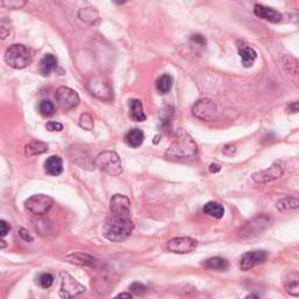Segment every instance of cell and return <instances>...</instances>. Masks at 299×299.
Returning <instances> with one entry per match:
<instances>
[{"instance_id": "obj_17", "label": "cell", "mask_w": 299, "mask_h": 299, "mask_svg": "<svg viewBox=\"0 0 299 299\" xmlns=\"http://www.w3.org/2000/svg\"><path fill=\"white\" fill-rule=\"evenodd\" d=\"M58 66V60L54 55L46 54L39 63V72L42 76H49Z\"/></svg>"}, {"instance_id": "obj_25", "label": "cell", "mask_w": 299, "mask_h": 299, "mask_svg": "<svg viewBox=\"0 0 299 299\" xmlns=\"http://www.w3.org/2000/svg\"><path fill=\"white\" fill-rule=\"evenodd\" d=\"M25 150H26V155L29 157L40 156L42 155V153L48 151V145L46 143H42V141L35 140V141H32V143H29L27 146L25 147Z\"/></svg>"}, {"instance_id": "obj_27", "label": "cell", "mask_w": 299, "mask_h": 299, "mask_svg": "<svg viewBox=\"0 0 299 299\" xmlns=\"http://www.w3.org/2000/svg\"><path fill=\"white\" fill-rule=\"evenodd\" d=\"M299 206V201L297 197H285V199L279 200L277 204H276V207L279 212H287L292 211V209H297Z\"/></svg>"}, {"instance_id": "obj_29", "label": "cell", "mask_w": 299, "mask_h": 299, "mask_svg": "<svg viewBox=\"0 0 299 299\" xmlns=\"http://www.w3.org/2000/svg\"><path fill=\"white\" fill-rule=\"evenodd\" d=\"M39 111L40 114L44 116V117H49V116L54 115L55 111V107L54 104L51 102V101H41L39 104Z\"/></svg>"}, {"instance_id": "obj_44", "label": "cell", "mask_w": 299, "mask_h": 299, "mask_svg": "<svg viewBox=\"0 0 299 299\" xmlns=\"http://www.w3.org/2000/svg\"><path fill=\"white\" fill-rule=\"evenodd\" d=\"M4 248H6V242L0 240V249H4Z\"/></svg>"}, {"instance_id": "obj_37", "label": "cell", "mask_w": 299, "mask_h": 299, "mask_svg": "<svg viewBox=\"0 0 299 299\" xmlns=\"http://www.w3.org/2000/svg\"><path fill=\"white\" fill-rule=\"evenodd\" d=\"M19 235H20V237L26 242H32L33 241V237L31 236V235H29V233L25 229V228H21L20 231H19Z\"/></svg>"}, {"instance_id": "obj_13", "label": "cell", "mask_w": 299, "mask_h": 299, "mask_svg": "<svg viewBox=\"0 0 299 299\" xmlns=\"http://www.w3.org/2000/svg\"><path fill=\"white\" fill-rule=\"evenodd\" d=\"M197 246V241L192 237L182 236L174 237L167 242V248L171 253L174 254H188L195 250Z\"/></svg>"}, {"instance_id": "obj_34", "label": "cell", "mask_w": 299, "mask_h": 299, "mask_svg": "<svg viewBox=\"0 0 299 299\" xmlns=\"http://www.w3.org/2000/svg\"><path fill=\"white\" fill-rule=\"evenodd\" d=\"M46 129L49 131V132H60V131H62V129H63V125L59 122L52 121V122L47 123Z\"/></svg>"}, {"instance_id": "obj_30", "label": "cell", "mask_w": 299, "mask_h": 299, "mask_svg": "<svg viewBox=\"0 0 299 299\" xmlns=\"http://www.w3.org/2000/svg\"><path fill=\"white\" fill-rule=\"evenodd\" d=\"M78 123H80V126L82 129L87 131L93 130V118L90 114H88V112H84V114L81 115Z\"/></svg>"}, {"instance_id": "obj_3", "label": "cell", "mask_w": 299, "mask_h": 299, "mask_svg": "<svg viewBox=\"0 0 299 299\" xmlns=\"http://www.w3.org/2000/svg\"><path fill=\"white\" fill-rule=\"evenodd\" d=\"M93 165L101 171L106 172L107 174L117 177L123 172V166L121 158L117 153L114 151L101 152L93 160Z\"/></svg>"}, {"instance_id": "obj_26", "label": "cell", "mask_w": 299, "mask_h": 299, "mask_svg": "<svg viewBox=\"0 0 299 299\" xmlns=\"http://www.w3.org/2000/svg\"><path fill=\"white\" fill-rule=\"evenodd\" d=\"M172 84H173V80H172L171 75L164 74L157 81V90L162 93V95H165V93L171 90Z\"/></svg>"}, {"instance_id": "obj_10", "label": "cell", "mask_w": 299, "mask_h": 299, "mask_svg": "<svg viewBox=\"0 0 299 299\" xmlns=\"http://www.w3.org/2000/svg\"><path fill=\"white\" fill-rule=\"evenodd\" d=\"M88 90L90 91L91 95H93L97 98L101 99H111L112 90L110 84L106 81V78L101 76L91 77L88 81L87 84Z\"/></svg>"}, {"instance_id": "obj_4", "label": "cell", "mask_w": 299, "mask_h": 299, "mask_svg": "<svg viewBox=\"0 0 299 299\" xmlns=\"http://www.w3.org/2000/svg\"><path fill=\"white\" fill-rule=\"evenodd\" d=\"M5 61L11 68L24 69L32 62L28 48L24 44H12L5 53Z\"/></svg>"}, {"instance_id": "obj_21", "label": "cell", "mask_w": 299, "mask_h": 299, "mask_svg": "<svg viewBox=\"0 0 299 299\" xmlns=\"http://www.w3.org/2000/svg\"><path fill=\"white\" fill-rule=\"evenodd\" d=\"M145 134L140 129H131L125 136V141L130 147H138L143 144Z\"/></svg>"}, {"instance_id": "obj_19", "label": "cell", "mask_w": 299, "mask_h": 299, "mask_svg": "<svg viewBox=\"0 0 299 299\" xmlns=\"http://www.w3.org/2000/svg\"><path fill=\"white\" fill-rule=\"evenodd\" d=\"M44 170L51 175H60L63 171L62 159L59 156H52L44 162Z\"/></svg>"}, {"instance_id": "obj_12", "label": "cell", "mask_w": 299, "mask_h": 299, "mask_svg": "<svg viewBox=\"0 0 299 299\" xmlns=\"http://www.w3.org/2000/svg\"><path fill=\"white\" fill-rule=\"evenodd\" d=\"M285 171V166L282 162H276L271 167L267 168V170L256 172L252 175L253 180L255 182H259V184H265V182L274 181L276 179L280 178V175L284 173Z\"/></svg>"}, {"instance_id": "obj_16", "label": "cell", "mask_w": 299, "mask_h": 299, "mask_svg": "<svg viewBox=\"0 0 299 299\" xmlns=\"http://www.w3.org/2000/svg\"><path fill=\"white\" fill-rule=\"evenodd\" d=\"M67 259L72 261L75 264L82 265V267L97 268V265H98V261H97L95 257L85 253H75L72 254V255H69Z\"/></svg>"}, {"instance_id": "obj_24", "label": "cell", "mask_w": 299, "mask_h": 299, "mask_svg": "<svg viewBox=\"0 0 299 299\" xmlns=\"http://www.w3.org/2000/svg\"><path fill=\"white\" fill-rule=\"evenodd\" d=\"M204 212L206 215H209L211 218H214V219H221L224 215L223 206L218 203H214V201H211V203L206 204L204 207Z\"/></svg>"}, {"instance_id": "obj_1", "label": "cell", "mask_w": 299, "mask_h": 299, "mask_svg": "<svg viewBox=\"0 0 299 299\" xmlns=\"http://www.w3.org/2000/svg\"><path fill=\"white\" fill-rule=\"evenodd\" d=\"M197 151V145L193 138L184 130H179L177 139L166 150L165 159L171 162H187L195 159Z\"/></svg>"}, {"instance_id": "obj_32", "label": "cell", "mask_w": 299, "mask_h": 299, "mask_svg": "<svg viewBox=\"0 0 299 299\" xmlns=\"http://www.w3.org/2000/svg\"><path fill=\"white\" fill-rule=\"evenodd\" d=\"M129 290L136 296H143L147 292V287L139 282H134L129 286Z\"/></svg>"}, {"instance_id": "obj_14", "label": "cell", "mask_w": 299, "mask_h": 299, "mask_svg": "<svg viewBox=\"0 0 299 299\" xmlns=\"http://www.w3.org/2000/svg\"><path fill=\"white\" fill-rule=\"evenodd\" d=\"M265 260H267V253L263 252V250H254V252H248L242 256L241 262H240V269L242 271H248L250 269L264 263Z\"/></svg>"}, {"instance_id": "obj_35", "label": "cell", "mask_w": 299, "mask_h": 299, "mask_svg": "<svg viewBox=\"0 0 299 299\" xmlns=\"http://www.w3.org/2000/svg\"><path fill=\"white\" fill-rule=\"evenodd\" d=\"M10 229L11 228L9 226V223L5 222V221H0V237L6 236V235L9 234Z\"/></svg>"}, {"instance_id": "obj_20", "label": "cell", "mask_w": 299, "mask_h": 299, "mask_svg": "<svg viewBox=\"0 0 299 299\" xmlns=\"http://www.w3.org/2000/svg\"><path fill=\"white\" fill-rule=\"evenodd\" d=\"M238 54L241 56L242 65L244 66L245 68L252 67L257 59L256 51L253 49V48L249 46H242L238 48Z\"/></svg>"}, {"instance_id": "obj_2", "label": "cell", "mask_w": 299, "mask_h": 299, "mask_svg": "<svg viewBox=\"0 0 299 299\" xmlns=\"http://www.w3.org/2000/svg\"><path fill=\"white\" fill-rule=\"evenodd\" d=\"M134 229L131 218H115L112 216L103 226V236L111 242L125 241Z\"/></svg>"}, {"instance_id": "obj_15", "label": "cell", "mask_w": 299, "mask_h": 299, "mask_svg": "<svg viewBox=\"0 0 299 299\" xmlns=\"http://www.w3.org/2000/svg\"><path fill=\"white\" fill-rule=\"evenodd\" d=\"M254 13L256 14V17L261 19H264L269 22H279L282 20V14H280L277 10L271 9V7L261 5V4H257L255 5V9H254Z\"/></svg>"}, {"instance_id": "obj_18", "label": "cell", "mask_w": 299, "mask_h": 299, "mask_svg": "<svg viewBox=\"0 0 299 299\" xmlns=\"http://www.w3.org/2000/svg\"><path fill=\"white\" fill-rule=\"evenodd\" d=\"M284 289L290 296L298 297L299 296V275L298 272H291L284 280Z\"/></svg>"}, {"instance_id": "obj_38", "label": "cell", "mask_w": 299, "mask_h": 299, "mask_svg": "<svg viewBox=\"0 0 299 299\" xmlns=\"http://www.w3.org/2000/svg\"><path fill=\"white\" fill-rule=\"evenodd\" d=\"M235 152H236V146L234 145H226L223 147V153L227 156H234Z\"/></svg>"}, {"instance_id": "obj_5", "label": "cell", "mask_w": 299, "mask_h": 299, "mask_svg": "<svg viewBox=\"0 0 299 299\" xmlns=\"http://www.w3.org/2000/svg\"><path fill=\"white\" fill-rule=\"evenodd\" d=\"M271 224V219L267 214L257 215L255 218L245 222L238 230V236L242 238H248L255 235H259L261 231H264Z\"/></svg>"}, {"instance_id": "obj_33", "label": "cell", "mask_w": 299, "mask_h": 299, "mask_svg": "<svg viewBox=\"0 0 299 299\" xmlns=\"http://www.w3.org/2000/svg\"><path fill=\"white\" fill-rule=\"evenodd\" d=\"M53 282H54V277L51 274H42L39 277V284L41 287H43V289H48V287H51L53 285Z\"/></svg>"}, {"instance_id": "obj_31", "label": "cell", "mask_w": 299, "mask_h": 299, "mask_svg": "<svg viewBox=\"0 0 299 299\" xmlns=\"http://www.w3.org/2000/svg\"><path fill=\"white\" fill-rule=\"evenodd\" d=\"M25 5L26 2H21V0H5V2H0V6L5 7L6 10H20Z\"/></svg>"}, {"instance_id": "obj_43", "label": "cell", "mask_w": 299, "mask_h": 299, "mask_svg": "<svg viewBox=\"0 0 299 299\" xmlns=\"http://www.w3.org/2000/svg\"><path fill=\"white\" fill-rule=\"evenodd\" d=\"M244 299H260V298H259V296H257V294L250 293V294H248V296H245Z\"/></svg>"}, {"instance_id": "obj_9", "label": "cell", "mask_w": 299, "mask_h": 299, "mask_svg": "<svg viewBox=\"0 0 299 299\" xmlns=\"http://www.w3.org/2000/svg\"><path fill=\"white\" fill-rule=\"evenodd\" d=\"M218 108L216 104L209 98H203L194 104L192 108V114L200 121H211L216 116Z\"/></svg>"}, {"instance_id": "obj_8", "label": "cell", "mask_w": 299, "mask_h": 299, "mask_svg": "<svg viewBox=\"0 0 299 299\" xmlns=\"http://www.w3.org/2000/svg\"><path fill=\"white\" fill-rule=\"evenodd\" d=\"M55 99L60 109L65 111L74 109L80 103L78 93L68 87H60L55 92Z\"/></svg>"}, {"instance_id": "obj_23", "label": "cell", "mask_w": 299, "mask_h": 299, "mask_svg": "<svg viewBox=\"0 0 299 299\" xmlns=\"http://www.w3.org/2000/svg\"><path fill=\"white\" fill-rule=\"evenodd\" d=\"M204 267L211 270H218V271H226L229 269V263L227 260L222 257H212L207 261H205Z\"/></svg>"}, {"instance_id": "obj_39", "label": "cell", "mask_w": 299, "mask_h": 299, "mask_svg": "<svg viewBox=\"0 0 299 299\" xmlns=\"http://www.w3.org/2000/svg\"><path fill=\"white\" fill-rule=\"evenodd\" d=\"M220 171H221V166H220L219 164H212V165L209 166V172H211V173H219Z\"/></svg>"}, {"instance_id": "obj_11", "label": "cell", "mask_w": 299, "mask_h": 299, "mask_svg": "<svg viewBox=\"0 0 299 299\" xmlns=\"http://www.w3.org/2000/svg\"><path fill=\"white\" fill-rule=\"evenodd\" d=\"M110 211L115 218H131V201L128 196L115 194L110 200Z\"/></svg>"}, {"instance_id": "obj_42", "label": "cell", "mask_w": 299, "mask_h": 299, "mask_svg": "<svg viewBox=\"0 0 299 299\" xmlns=\"http://www.w3.org/2000/svg\"><path fill=\"white\" fill-rule=\"evenodd\" d=\"M114 299H133L132 296H131V293L129 292H123V293H119L116 296Z\"/></svg>"}, {"instance_id": "obj_36", "label": "cell", "mask_w": 299, "mask_h": 299, "mask_svg": "<svg viewBox=\"0 0 299 299\" xmlns=\"http://www.w3.org/2000/svg\"><path fill=\"white\" fill-rule=\"evenodd\" d=\"M190 40H192L194 43L201 44V46H205V44H206V39L203 35H200V34L192 35V36H190Z\"/></svg>"}, {"instance_id": "obj_41", "label": "cell", "mask_w": 299, "mask_h": 299, "mask_svg": "<svg viewBox=\"0 0 299 299\" xmlns=\"http://www.w3.org/2000/svg\"><path fill=\"white\" fill-rule=\"evenodd\" d=\"M9 34H10L9 29L5 28V27H0V39H2V40L6 39L7 35H9Z\"/></svg>"}, {"instance_id": "obj_40", "label": "cell", "mask_w": 299, "mask_h": 299, "mask_svg": "<svg viewBox=\"0 0 299 299\" xmlns=\"http://www.w3.org/2000/svg\"><path fill=\"white\" fill-rule=\"evenodd\" d=\"M287 109H289L290 114H297V112H298V103L297 102L290 103V106L287 107Z\"/></svg>"}, {"instance_id": "obj_7", "label": "cell", "mask_w": 299, "mask_h": 299, "mask_svg": "<svg viewBox=\"0 0 299 299\" xmlns=\"http://www.w3.org/2000/svg\"><path fill=\"white\" fill-rule=\"evenodd\" d=\"M54 200L46 194H35L25 201V207L35 215H44L53 207Z\"/></svg>"}, {"instance_id": "obj_22", "label": "cell", "mask_w": 299, "mask_h": 299, "mask_svg": "<svg viewBox=\"0 0 299 299\" xmlns=\"http://www.w3.org/2000/svg\"><path fill=\"white\" fill-rule=\"evenodd\" d=\"M130 117L134 122H143L146 119V115H145L143 109V104H141L139 99L130 101Z\"/></svg>"}, {"instance_id": "obj_28", "label": "cell", "mask_w": 299, "mask_h": 299, "mask_svg": "<svg viewBox=\"0 0 299 299\" xmlns=\"http://www.w3.org/2000/svg\"><path fill=\"white\" fill-rule=\"evenodd\" d=\"M78 17H80L81 20L89 22V24H92V22H95L97 19H98V13H97V11L95 9L87 7V9H82L80 12H78Z\"/></svg>"}, {"instance_id": "obj_6", "label": "cell", "mask_w": 299, "mask_h": 299, "mask_svg": "<svg viewBox=\"0 0 299 299\" xmlns=\"http://www.w3.org/2000/svg\"><path fill=\"white\" fill-rule=\"evenodd\" d=\"M61 289H60V297L62 299H74L75 297L85 292V286L81 284L72 275L62 272L61 275Z\"/></svg>"}]
</instances>
